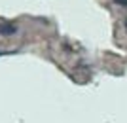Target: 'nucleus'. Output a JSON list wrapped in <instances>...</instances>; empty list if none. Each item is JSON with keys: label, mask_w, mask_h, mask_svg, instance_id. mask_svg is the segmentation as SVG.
<instances>
[{"label": "nucleus", "mask_w": 127, "mask_h": 123, "mask_svg": "<svg viewBox=\"0 0 127 123\" xmlns=\"http://www.w3.org/2000/svg\"><path fill=\"white\" fill-rule=\"evenodd\" d=\"M17 28L13 27V25H8V23H0V34L2 36H10V34H13Z\"/></svg>", "instance_id": "1"}, {"label": "nucleus", "mask_w": 127, "mask_h": 123, "mask_svg": "<svg viewBox=\"0 0 127 123\" xmlns=\"http://www.w3.org/2000/svg\"><path fill=\"white\" fill-rule=\"evenodd\" d=\"M116 4H120V6H127V0H114Z\"/></svg>", "instance_id": "2"}]
</instances>
